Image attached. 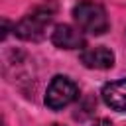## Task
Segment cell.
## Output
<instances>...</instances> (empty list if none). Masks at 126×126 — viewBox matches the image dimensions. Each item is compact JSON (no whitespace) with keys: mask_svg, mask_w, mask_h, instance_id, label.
Listing matches in <instances>:
<instances>
[{"mask_svg":"<svg viewBox=\"0 0 126 126\" xmlns=\"http://www.w3.org/2000/svg\"><path fill=\"white\" fill-rule=\"evenodd\" d=\"M57 12V4L53 0H47L39 6H35L30 14H26L16 26H14V33L24 39V41H39L45 37L47 26L53 22Z\"/></svg>","mask_w":126,"mask_h":126,"instance_id":"6da1fadb","label":"cell"},{"mask_svg":"<svg viewBox=\"0 0 126 126\" xmlns=\"http://www.w3.org/2000/svg\"><path fill=\"white\" fill-rule=\"evenodd\" d=\"M73 20L81 32L93 33V35H102L110 26L106 10L98 2H93V0H81L79 4H75Z\"/></svg>","mask_w":126,"mask_h":126,"instance_id":"7a4b0ae2","label":"cell"},{"mask_svg":"<svg viewBox=\"0 0 126 126\" xmlns=\"http://www.w3.org/2000/svg\"><path fill=\"white\" fill-rule=\"evenodd\" d=\"M79 96V87L73 79H69L67 75H55L45 91V104L51 110H61L65 106H69L73 100H77Z\"/></svg>","mask_w":126,"mask_h":126,"instance_id":"3957f363","label":"cell"},{"mask_svg":"<svg viewBox=\"0 0 126 126\" xmlns=\"http://www.w3.org/2000/svg\"><path fill=\"white\" fill-rule=\"evenodd\" d=\"M51 41L59 49H81L85 45L83 32L79 28H73L69 24H59L51 32Z\"/></svg>","mask_w":126,"mask_h":126,"instance_id":"277c9868","label":"cell"},{"mask_svg":"<svg viewBox=\"0 0 126 126\" xmlns=\"http://www.w3.org/2000/svg\"><path fill=\"white\" fill-rule=\"evenodd\" d=\"M81 63L87 69H110L114 65V53L106 45H94V47H85L81 51Z\"/></svg>","mask_w":126,"mask_h":126,"instance_id":"5b68a950","label":"cell"},{"mask_svg":"<svg viewBox=\"0 0 126 126\" xmlns=\"http://www.w3.org/2000/svg\"><path fill=\"white\" fill-rule=\"evenodd\" d=\"M100 96L104 104L116 112H126V79L110 81L102 87Z\"/></svg>","mask_w":126,"mask_h":126,"instance_id":"8992f818","label":"cell"},{"mask_svg":"<svg viewBox=\"0 0 126 126\" xmlns=\"http://www.w3.org/2000/svg\"><path fill=\"white\" fill-rule=\"evenodd\" d=\"M93 126H114V124H112L110 120H106V118H98V120H96Z\"/></svg>","mask_w":126,"mask_h":126,"instance_id":"52a82bcc","label":"cell"},{"mask_svg":"<svg viewBox=\"0 0 126 126\" xmlns=\"http://www.w3.org/2000/svg\"><path fill=\"white\" fill-rule=\"evenodd\" d=\"M51 126H61V124H51Z\"/></svg>","mask_w":126,"mask_h":126,"instance_id":"ba28073f","label":"cell"}]
</instances>
